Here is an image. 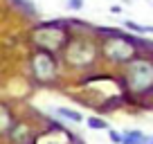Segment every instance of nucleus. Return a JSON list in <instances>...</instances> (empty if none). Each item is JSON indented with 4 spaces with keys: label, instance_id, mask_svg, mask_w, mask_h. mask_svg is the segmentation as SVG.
I'll return each instance as SVG.
<instances>
[{
    "label": "nucleus",
    "instance_id": "nucleus-1",
    "mask_svg": "<svg viewBox=\"0 0 153 144\" xmlns=\"http://www.w3.org/2000/svg\"><path fill=\"white\" fill-rule=\"evenodd\" d=\"M32 41L41 52L56 54L68 45L70 34L65 32L63 23H45V25H41V27H36L32 32Z\"/></svg>",
    "mask_w": 153,
    "mask_h": 144
},
{
    "label": "nucleus",
    "instance_id": "nucleus-15",
    "mask_svg": "<svg viewBox=\"0 0 153 144\" xmlns=\"http://www.w3.org/2000/svg\"><path fill=\"white\" fill-rule=\"evenodd\" d=\"M108 135H110V140H113L115 144H122V133H117V131H108Z\"/></svg>",
    "mask_w": 153,
    "mask_h": 144
},
{
    "label": "nucleus",
    "instance_id": "nucleus-4",
    "mask_svg": "<svg viewBox=\"0 0 153 144\" xmlns=\"http://www.w3.org/2000/svg\"><path fill=\"white\" fill-rule=\"evenodd\" d=\"M63 54H65V61L74 68H86L90 65L97 59V48L86 39H74L68 41V45L63 48Z\"/></svg>",
    "mask_w": 153,
    "mask_h": 144
},
{
    "label": "nucleus",
    "instance_id": "nucleus-7",
    "mask_svg": "<svg viewBox=\"0 0 153 144\" xmlns=\"http://www.w3.org/2000/svg\"><path fill=\"white\" fill-rule=\"evenodd\" d=\"M9 140L14 144H32V137H29V128L25 124H14L9 128Z\"/></svg>",
    "mask_w": 153,
    "mask_h": 144
},
{
    "label": "nucleus",
    "instance_id": "nucleus-8",
    "mask_svg": "<svg viewBox=\"0 0 153 144\" xmlns=\"http://www.w3.org/2000/svg\"><path fill=\"white\" fill-rule=\"evenodd\" d=\"M122 144H151V137L142 131H126L122 135Z\"/></svg>",
    "mask_w": 153,
    "mask_h": 144
},
{
    "label": "nucleus",
    "instance_id": "nucleus-3",
    "mask_svg": "<svg viewBox=\"0 0 153 144\" xmlns=\"http://www.w3.org/2000/svg\"><path fill=\"white\" fill-rule=\"evenodd\" d=\"M124 83L135 95L149 92L153 86V63L146 61V59H133V61H128V68L124 72Z\"/></svg>",
    "mask_w": 153,
    "mask_h": 144
},
{
    "label": "nucleus",
    "instance_id": "nucleus-6",
    "mask_svg": "<svg viewBox=\"0 0 153 144\" xmlns=\"http://www.w3.org/2000/svg\"><path fill=\"white\" fill-rule=\"evenodd\" d=\"M72 135L68 133L65 128H61L59 124H52L45 133H41L32 144H72Z\"/></svg>",
    "mask_w": 153,
    "mask_h": 144
},
{
    "label": "nucleus",
    "instance_id": "nucleus-14",
    "mask_svg": "<svg viewBox=\"0 0 153 144\" xmlns=\"http://www.w3.org/2000/svg\"><path fill=\"white\" fill-rule=\"evenodd\" d=\"M68 9H72V11L83 9V0H68Z\"/></svg>",
    "mask_w": 153,
    "mask_h": 144
},
{
    "label": "nucleus",
    "instance_id": "nucleus-2",
    "mask_svg": "<svg viewBox=\"0 0 153 144\" xmlns=\"http://www.w3.org/2000/svg\"><path fill=\"white\" fill-rule=\"evenodd\" d=\"M110 32V29H108ZM113 36L101 43V52L113 63H128L137 56V41L124 32H110Z\"/></svg>",
    "mask_w": 153,
    "mask_h": 144
},
{
    "label": "nucleus",
    "instance_id": "nucleus-5",
    "mask_svg": "<svg viewBox=\"0 0 153 144\" xmlns=\"http://www.w3.org/2000/svg\"><path fill=\"white\" fill-rule=\"evenodd\" d=\"M29 68H32V74L36 77V81L41 83H50L56 77V59H54V54L36 50V54L29 61Z\"/></svg>",
    "mask_w": 153,
    "mask_h": 144
},
{
    "label": "nucleus",
    "instance_id": "nucleus-11",
    "mask_svg": "<svg viewBox=\"0 0 153 144\" xmlns=\"http://www.w3.org/2000/svg\"><path fill=\"white\" fill-rule=\"evenodd\" d=\"M88 126L95 128V131H106V128H108L106 120H101V117H88Z\"/></svg>",
    "mask_w": 153,
    "mask_h": 144
},
{
    "label": "nucleus",
    "instance_id": "nucleus-9",
    "mask_svg": "<svg viewBox=\"0 0 153 144\" xmlns=\"http://www.w3.org/2000/svg\"><path fill=\"white\" fill-rule=\"evenodd\" d=\"M14 126V117H11V111L5 104H0V133H9V128Z\"/></svg>",
    "mask_w": 153,
    "mask_h": 144
},
{
    "label": "nucleus",
    "instance_id": "nucleus-10",
    "mask_svg": "<svg viewBox=\"0 0 153 144\" xmlns=\"http://www.w3.org/2000/svg\"><path fill=\"white\" fill-rule=\"evenodd\" d=\"M56 113L63 117V120H70V122H81V120H83L81 113L72 111V108H56Z\"/></svg>",
    "mask_w": 153,
    "mask_h": 144
},
{
    "label": "nucleus",
    "instance_id": "nucleus-12",
    "mask_svg": "<svg viewBox=\"0 0 153 144\" xmlns=\"http://www.w3.org/2000/svg\"><path fill=\"white\" fill-rule=\"evenodd\" d=\"M126 29H133V32L137 34H151V27H146V25H137V23H131V20H126Z\"/></svg>",
    "mask_w": 153,
    "mask_h": 144
},
{
    "label": "nucleus",
    "instance_id": "nucleus-13",
    "mask_svg": "<svg viewBox=\"0 0 153 144\" xmlns=\"http://www.w3.org/2000/svg\"><path fill=\"white\" fill-rule=\"evenodd\" d=\"M14 2H16V5H18L23 11H27V14H34V11H36V9H34V5L29 2V0H27V2H25V0H14Z\"/></svg>",
    "mask_w": 153,
    "mask_h": 144
}]
</instances>
